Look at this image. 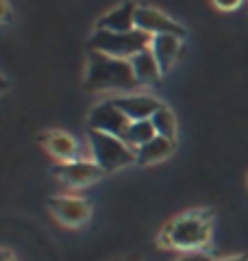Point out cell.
<instances>
[{
	"instance_id": "1",
	"label": "cell",
	"mask_w": 248,
	"mask_h": 261,
	"mask_svg": "<svg viewBox=\"0 0 248 261\" xmlns=\"http://www.w3.org/2000/svg\"><path fill=\"white\" fill-rule=\"evenodd\" d=\"M213 231V211L211 209H189L185 214L172 218L161 228L157 244L161 248L183 250V252H203L211 242Z\"/></svg>"
},
{
	"instance_id": "2",
	"label": "cell",
	"mask_w": 248,
	"mask_h": 261,
	"mask_svg": "<svg viewBox=\"0 0 248 261\" xmlns=\"http://www.w3.org/2000/svg\"><path fill=\"white\" fill-rule=\"evenodd\" d=\"M85 89H89V92H118L122 96V94H135L139 85L135 81L131 61L89 50L87 70H85Z\"/></svg>"
},
{
	"instance_id": "3",
	"label": "cell",
	"mask_w": 248,
	"mask_h": 261,
	"mask_svg": "<svg viewBox=\"0 0 248 261\" xmlns=\"http://www.w3.org/2000/svg\"><path fill=\"white\" fill-rule=\"evenodd\" d=\"M87 142L92 159L101 166L107 174L115 172L120 168H127L131 163H137V152L131 146L115 135L103 133V130H87Z\"/></svg>"
},
{
	"instance_id": "4",
	"label": "cell",
	"mask_w": 248,
	"mask_h": 261,
	"mask_svg": "<svg viewBox=\"0 0 248 261\" xmlns=\"http://www.w3.org/2000/svg\"><path fill=\"white\" fill-rule=\"evenodd\" d=\"M153 37L142 31H131V33H109V31H94L89 37V50L103 53L115 57V59H133L137 53L151 48Z\"/></svg>"
},
{
	"instance_id": "5",
	"label": "cell",
	"mask_w": 248,
	"mask_h": 261,
	"mask_svg": "<svg viewBox=\"0 0 248 261\" xmlns=\"http://www.w3.org/2000/svg\"><path fill=\"white\" fill-rule=\"evenodd\" d=\"M135 29L148 33L151 37L155 35H179V37H187V31L181 22L175 18H170L168 13H163L161 9L151 5H137L135 9Z\"/></svg>"
},
{
	"instance_id": "6",
	"label": "cell",
	"mask_w": 248,
	"mask_h": 261,
	"mask_svg": "<svg viewBox=\"0 0 248 261\" xmlns=\"http://www.w3.org/2000/svg\"><path fill=\"white\" fill-rule=\"evenodd\" d=\"M87 126L92 130H103V133H109V135L120 137V140H127L129 128H131V120L115 107L113 98H109V100L98 102L96 107L89 111Z\"/></svg>"
},
{
	"instance_id": "7",
	"label": "cell",
	"mask_w": 248,
	"mask_h": 261,
	"mask_svg": "<svg viewBox=\"0 0 248 261\" xmlns=\"http://www.w3.org/2000/svg\"><path fill=\"white\" fill-rule=\"evenodd\" d=\"M53 172L65 187H70V190L89 187V185L98 183L107 174L94 159H83V157L77 161H70V163H59Z\"/></svg>"
},
{
	"instance_id": "8",
	"label": "cell",
	"mask_w": 248,
	"mask_h": 261,
	"mask_svg": "<svg viewBox=\"0 0 248 261\" xmlns=\"http://www.w3.org/2000/svg\"><path fill=\"white\" fill-rule=\"evenodd\" d=\"M48 209L53 211L57 222L72 228L83 226L92 218V202L81 198V196H51Z\"/></svg>"
},
{
	"instance_id": "9",
	"label": "cell",
	"mask_w": 248,
	"mask_h": 261,
	"mask_svg": "<svg viewBox=\"0 0 248 261\" xmlns=\"http://www.w3.org/2000/svg\"><path fill=\"white\" fill-rule=\"evenodd\" d=\"M113 102H115V107H118L131 122L151 120V118L155 116V111L163 105L159 98H155V96H151V94H142V92L115 96Z\"/></svg>"
},
{
	"instance_id": "10",
	"label": "cell",
	"mask_w": 248,
	"mask_h": 261,
	"mask_svg": "<svg viewBox=\"0 0 248 261\" xmlns=\"http://www.w3.org/2000/svg\"><path fill=\"white\" fill-rule=\"evenodd\" d=\"M39 142L46 148V152L59 163H70V161L81 159L79 142L70 133H65V130H59V128L46 130V133L39 135Z\"/></svg>"
},
{
	"instance_id": "11",
	"label": "cell",
	"mask_w": 248,
	"mask_h": 261,
	"mask_svg": "<svg viewBox=\"0 0 248 261\" xmlns=\"http://www.w3.org/2000/svg\"><path fill=\"white\" fill-rule=\"evenodd\" d=\"M135 9L137 3L127 0V3L118 5L103 18H98L94 31H109V33H131L135 31Z\"/></svg>"
},
{
	"instance_id": "12",
	"label": "cell",
	"mask_w": 248,
	"mask_h": 261,
	"mask_svg": "<svg viewBox=\"0 0 248 261\" xmlns=\"http://www.w3.org/2000/svg\"><path fill=\"white\" fill-rule=\"evenodd\" d=\"M151 50L155 55L157 63L163 72V76L175 68V63L179 61L181 53H183V37L179 35H155L151 42Z\"/></svg>"
},
{
	"instance_id": "13",
	"label": "cell",
	"mask_w": 248,
	"mask_h": 261,
	"mask_svg": "<svg viewBox=\"0 0 248 261\" xmlns=\"http://www.w3.org/2000/svg\"><path fill=\"white\" fill-rule=\"evenodd\" d=\"M129 61H131V68H133V74H135V81L139 87H155L161 83L163 72H161L151 48L137 53L133 59H129Z\"/></svg>"
},
{
	"instance_id": "14",
	"label": "cell",
	"mask_w": 248,
	"mask_h": 261,
	"mask_svg": "<svg viewBox=\"0 0 248 261\" xmlns=\"http://www.w3.org/2000/svg\"><path fill=\"white\" fill-rule=\"evenodd\" d=\"M175 150H177V140H168V137L157 135L137 150V163L139 166H153V163L165 161Z\"/></svg>"
},
{
	"instance_id": "15",
	"label": "cell",
	"mask_w": 248,
	"mask_h": 261,
	"mask_svg": "<svg viewBox=\"0 0 248 261\" xmlns=\"http://www.w3.org/2000/svg\"><path fill=\"white\" fill-rule=\"evenodd\" d=\"M151 122H153V126H155V130H157V135L168 137V140H177L179 122H177L175 111H172L170 107L161 105V107L155 111V116L151 118Z\"/></svg>"
},
{
	"instance_id": "16",
	"label": "cell",
	"mask_w": 248,
	"mask_h": 261,
	"mask_svg": "<svg viewBox=\"0 0 248 261\" xmlns=\"http://www.w3.org/2000/svg\"><path fill=\"white\" fill-rule=\"evenodd\" d=\"M153 137H157V130L153 126V122L151 120H139V122H131L129 135H127V140H124V142H127L131 148L137 152L144 144L151 142Z\"/></svg>"
},
{
	"instance_id": "17",
	"label": "cell",
	"mask_w": 248,
	"mask_h": 261,
	"mask_svg": "<svg viewBox=\"0 0 248 261\" xmlns=\"http://www.w3.org/2000/svg\"><path fill=\"white\" fill-rule=\"evenodd\" d=\"M211 3L220 11H237L244 5V0H211Z\"/></svg>"
},
{
	"instance_id": "18",
	"label": "cell",
	"mask_w": 248,
	"mask_h": 261,
	"mask_svg": "<svg viewBox=\"0 0 248 261\" xmlns=\"http://www.w3.org/2000/svg\"><path fill=\"white\" fill-rule=\"evenodd\" d=\"M179 261H213L209 255H205V252H189V255L181 257Z\"/></svg>"
},
{
	"instance_id": "19",
	"label": "cell",
	"mask_w": 248,
	"mask_h": 261,
	"mask_svg": "<svg viewBox=\"0 0 248 261\" xmlns=\"http://www.w3.org/2000/svg\"><path fill=\"white\" fill-rule=\"evenodd\" d=\"M0 5H3V9H0V11H3V15H0V18H3V22L7 24V22H9V15H11V7H9V0H0Z\"/></svg>"
},
{
	"instance_id": "20",
	"label": "cell",
	"mask_w": 248,
	"mask_h": 261,
	"mask_svg": "<svg viewBox=\"0 0 248 261\" xmlns=\"http://www.w3.org/2000/svg\"><path fill=\"white\" fill-rule=\"evenodd\" d=\"M213 261H248L246 255H235V257H222V259H213Z\"/></svg>"
},
{
	"instance_id": "21",
	"label": "cell",
	"mask_w": 248,
	"mask_h": 261,
	"mask_svg": "<svg viewBox=\"0 0 248 261\" xmlns=\"http://www.w3.org/2000/svg\"><path fill=\"white\" fill-rule=\"evenodd\" d=\"M0 261H18V259L13 257V252H11L9 248H5V250H3V259H0Z\"/></svg>"
}]
</instances>
